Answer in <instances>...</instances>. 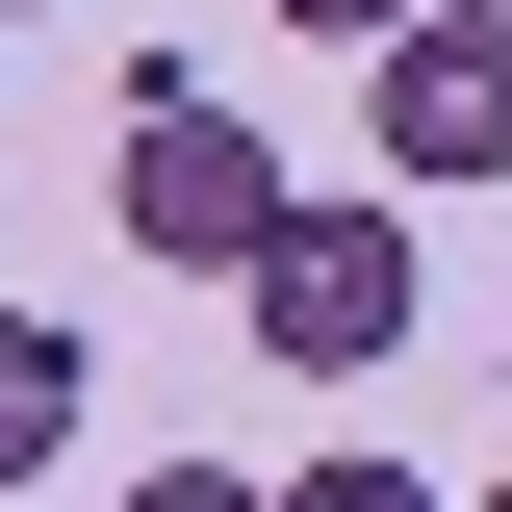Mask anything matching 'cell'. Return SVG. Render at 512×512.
<instances>
[{"label":"cell","mask_w":512,"mask_h":512,"mask_svg":"<svg viewBox=\"0 0 512 512\" xmlns=\"http://www.w3.org/2000/svg\"><path fill=\"white\" fill-rule=\"evenodd\" d=\"M128 512H282V487H231V461H154V487H128Z\"/></svg>","instance_id":"cell-7"},{"label":"cell","mask_w":512,"mask_h":512,"mask_svg":"<svg viewBox=\"0 0 512 512\" xmlns=\"http://www.w3.org/2000/svg\"><path fill=\"white\" fill-rule=\"evenodd\" d=\"M487 512H512V487H487Z\"/></svg>","instance_id":"cell-9"},{"label":"cell","mask_w":512,"mask_h":512,"mask_svg":"<svg viewBox=\"0 0 512 512\" xmlns=\"http://www.w3.org/2000/svg\"><path fill=\"white\" fill-rule=\"evenodd\" d=\"M231 308H256V359H282V384H384V359H410V205H308Z\"/></svg>","instance_id":"cell-2"},{"label":"cell","mask_w":512,"mask_h":512,"mask_svg":"<svg viewBox=\"0 0 512 512\" xmlns=\"http://www.w3.org/2000/svg\"><path fill=\"white\" fill-rule=\"evenodd\" d=\"M0 26H26V0H0Z\"/></svg>","instance_id":"cell-8"},{"label":"cell","mask_w":512,"mask_h":512,"mask_svg":"<svg viewBox=\"0 0 512 512\" xmlns=\"http://www.w3.org/2000/svg\"><path fill=\"white\" fill-rule=\"evenodd\" d=\"M359 128H384V205H461V180H512V0H436L410 52L359 77Z\"/></svg>","instance_id":"cell-3"},{"label":"cell","mask_w":512,"mask_h":512,"mask_svg":"<svg viewBox=\"0 0 512 512\" xmlns=\"http://www.w3.org/2000/svg\"><path fill=\"white\" fill-rule=\"evenodd\" d=\"M282 231H308V205H282L256 103H205V77H128V256H180V282H256Z\"/></svg>","instance_id":"cell-1"},{"label":"cell","mask_w":512,"mask_h":512,"mask_svg":"<svg viewBox=\"0 0 512 512\" xmlns=\"http://www.w3.org/2000/svg\"><path fill=\"white\" fill-rule=\"evenodd\" d=\"M282 26H333V52L384 77V52H410V26H436V0H282Z\"/></svg>","instance_id":"cell-6"},{"label":"cell","mask_w":512,"mask_h":512,"mask_svg":"<svg viewBox=\"0 0 512 512\" xmlns=\"http://www.w3.org/2000/svg\"><path fill=\"white\" fill-rule=\"evenodd\" d=\"M52 436H77V333H52V308H0V487H26Z\"/></svg>","instance_id":"cell-4"},{"label":"cell","mask_w":512,"mask_h":512,"mask_svg":"<svg viewBox=\"0 0 512 512\" xmlns=\"http://www.w3.org/2000/svg\"><path fill=\"white\" fill-rule=\"evenodd\" d=\"M282 512H436V487H410V461L359 436V461H308V487H282Z\"/></svg>","instance_id":"cell-5"}]
</instances>
